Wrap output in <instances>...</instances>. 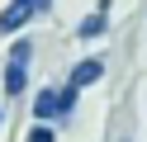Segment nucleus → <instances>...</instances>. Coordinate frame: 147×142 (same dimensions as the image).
Segmentation results:
<instances>
[{
    "label": "nucleus",
    "instance_id": "obj_7",
    "mask_svg": "<svg viewBox=\"0 0 147 142\" xmlns=\"http://www.w3.org/2000/svg\"><path fill=\"white\" fill-rule=\"evenodd\" d=\"M10 5H24V9H33V14H52V0H10Z\"/></svg>",
    "mask_w": 147,
    "mask_h": 142
},
{
    "label": "nucleus",
    "instance_id": "obj_3",
    "mask_svg": "<svg viewBox=\"0 0 147 142\" xmlns=\"http://www.w3.org/2000/svg\"><path fill=\"white\" fill-rule=\"evenodd\" d=\"M71 33H76V43H95V38H105V33H109V0H100L90 14H81Z\"/></svg>",
    "mask_w": 147,
    "mask_h": 142
},
{
    "label": "nucleus",
    "instance_id": "obj_6",
    "mask_svg": "<svg viewBox=\"0 0 147 142\" xmlns=\"http://www.w3.org/2000/svg\"><path fill=\"white\" fill-rule=\"evenodd\" d=\"M24 142H57V128H52V123H33Z\"/></svg>",
    "mask_w": 147,
    "mask_h": 142
},
{
    "label": "nucleus",
    "instance_id": "obj_4",
    "mask_svg": "<svg viewBox=\"0 0 147 142\" xmlns=\"http://www.w3.org/2000/svg\"><path fill=\"white\" fill-rule=\"evenodd\" d=\"M105 57H81V62L76 66H71V76H67V81L71 85H76V90H86V85H100V81H105Z\"/></svg>",
    "mask_w": 147,
    "mask_h": 142
},
{
    "label": "nucleus",
    "instance_id": "obj_1",
    "mask_svg": "<svg viewBox=\"0 0 147 142\" xmlns=\"http://www.w3.org/2000/svg\"><path fill=\"white\" fill-rule=\"evenodd\" d=\"M76 100H81V90L76 85H43L38 95H33V118L38 123H67L71 114H76Z\"/></svg>",
    "mask_w": 147,
    "mask_h": 142
},
{
    "label": "nucleus",
    "instance_id": "obj_8",
    "mask_svg": "<svg viewBox=\"0 0 147 142\" xmlns=\"http://www.w3.org/2000/svg\"><path fill=\"white\" fill-rule=\"evenodd\" d=\"M0 123H5V109H0Z\"/></svg>",
    "mask_w": 147,
    "mask_h": 142
},
{
    "label": "nucleus",
    "instance_id": "obj_5",
    "mask_svg": "<svg viewBox=\"0 0 147 142\" xmlns=\"http://www.w3.org/2000/svg\"><path fill=\"white\" fill-rule=\"evenodd\" d=\"M29 19H33V9H24V5H5V9H0V38H14Z\"/></svg>",
    "mask_w": 147,
    "mask_h": 142
},
{
    "label": "nucleus",
    "instance_id": "obj_2",
    "mask_svg": "<svg viewBox=\"0 0 147 142\" xmlns=\"http://www.w3.org/2000/svg\"><path fill=\"white\" fill-rule=\"evenodd\" d=\"M29 62H33V38H14L10 57H5V71H0V85H5L10 100H19L29 90Z\"/></svg>",
    "mask_w": 147,
    "mask_h": 142
}]
</instances>
